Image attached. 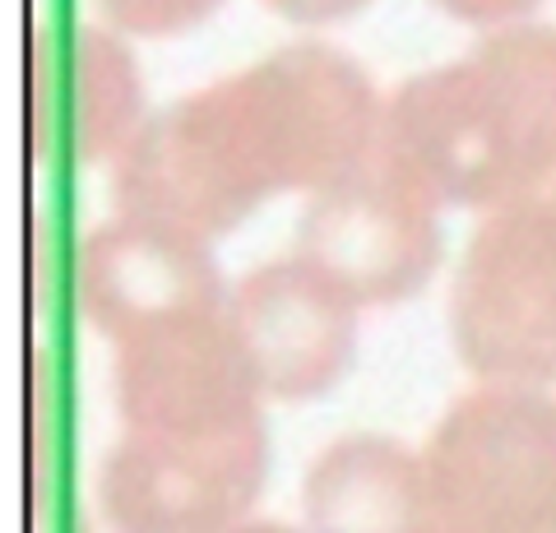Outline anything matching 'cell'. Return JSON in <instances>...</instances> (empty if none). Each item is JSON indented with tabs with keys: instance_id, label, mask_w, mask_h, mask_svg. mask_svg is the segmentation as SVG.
Segmentation results:
<instances>
[{
	"instance_id": "cell-1",
	"label": "cell",
	"mask_w": 556,
	"mask_h": 533,
	"mask_svg": "<svg viewBox=\"0 0 556 533\" xmlns=\"http://www.w3.org/2000/svg\"><path fill=\"white\" fill-rule=\"evenodd\" d=\"M386 102L325 42L278 47L251 71L149 116L112 163L116 214L200 242L228 237L283 191H325L380 149Z\"/></svg>"
},
{
	"instance_id": "cell-2",
	"label": "cell",
	"mask_w": 556,
	"mask_h": 533,
	"mask_svg": "<svg viewBox=\"0 0 556 533\" xmlns=\"http://www.w3.org/2000/svg\"><path fill=\"white\" fill-rule=\"evenodd\" d=\"M380 153L441 204L506 210L556 181V28L510 24L386 102Z\"/></svg>"
},
{
	"instance_id": "cell-3",
	"label": "cell",
	"mask_w": 556,
	"mask_h": 533,
	"mask_svg": "<svg viewBox=\"0 0 556 533\" xmlns=\"http://www.w3.org/2000/svg\"><path fill=\"white\" fill-rule=\"evenodd\" d=\"M431 524L450 533H556V399L482 381L422 450Z\"/></svg>"
},
{
	"instance_id": "cell-4",
	"label": "cell",
	"mask_w": 556,
	"mask_h": 533,
	"mask_svg": "<svg viewBox=\"0 0 556 533\" xmlns=\"http://www.w3.org/2000/svg\"><path fill=\"white\" fill-rule=\"evenodd\" d=\"M450 334L478 381H556V195L482 218L450 288Z\"/></svg>"
},
{
	"instance_id": "cell-5",
	"label": "cell",
	"mask_w": 556,
	"mask_h": 533,
	"mask_svg": "<svg viewBox=\"0 0 556 533\" xmlns=\"http://www.w3.org/2000/svg\"><path fill=\"white\" fill-rule=\"evenodd\" d=\"M441 251V204L417 191L380 149L311 195L302 214L298 255L357 306H394L422 292Z\"/></svg>"
},
{
	"instance_id": "cell-6",
	"label": "cell",
	"mask_w": 556,
	"mask_h": 533,
	"mask_svg": "<svg viewBox=\"0 0 556 533\" xmlns=\"http://www.w3.org/2000/svg\"><path fill=\"white\" fill-rule=\"evenodd\" d=\"M269 473L265 422L218 436L126 432L102 464L98 502L112 533H232Z\"/></svg>"
},
{
	"instance_id": "cell-7",
	"label": "cell",
	"mask_w": 556,
	"mask_h": 533,
	"mask_svg": "<svg viewBox=\"0 0 556 533\" xmlns=\"http://www.w3.org/2000/svg\"><path fill=\"white\" fill-rule=\"evenodd\" d=\"M265 394L228 325V312H200L116 343V408L126 432L218 436L260 427Z\"/></svg>"
},
{
	"instance_id": "cell-8",
	"label": "cell",
	"mask_w": 556,
	"mask_h": 533,
	"mask_svg": "<svg viewBox=\"0 0 556 533\" xmlns=\"http://www.w3.org/2000/svg\"><path fill=\"white\" fill-rule=\"evenodd\" d=\"M223 312L265 399H316L353 363L362 306L298 251L251 269Z\"/></svg>"
},
{
	"instance_id": "cell-9",
	"label": "cell",
	"mask_w": 556,
	"mask_h": 533,
	"mask_svg": "<svg viewBox=\"0 0 556 533\" xmlns=\"http://www.w3.org/2000/svg\"><path fill=\"white\" fill-rule=\"evenodd\" d=\"M75 302L79 316L112 343L228 306L208 242L135 214L98 223L79 242Z\"/></svg>"
},
{
	"instance_id": "cell-10",
	"label": "cell",
	"mask_w": 556,
	"mask_h": 533,
	"mask_svg": "<svg viewBox=\"0 0 556 533\" xmlns=\"http://www.w3.org/2000/svg\"><path fill=\"white\" fill-rule=\"evenodd\" d=\"M144 84L126 42L108 28H70L38 47L33 65V140L47 158L79 167L116 163L144 130Z\"/></svg>"
},
{
	"instance_id": "cell-11",
	"label": "cell",
	"mask_w": 556,
	"mask_h": 533,
	"mask_svg": "<svg viewBox=\"0 0 556 533\" xmlns=\"http://www.w3.org/2000/svg\"><path fill=\"white\" fill-rule=\"evenodd\" d=\"M311 533H427L431 496L422 455L390 436H343L306 473Z\"/></svg>"
},
{
	"instance_id": "cell-12",
	"label": "cell",
	"mask_w": 556,
	"mask_h": 533,
	"mask_svg": "<svg viewBox=\"0 0 556 533\" xmlns=\"http://www.w3.org/2000/svg\"><path fill=\"white\" fill-rule=\"evenodd\" d=\"M108 20L126 33H144V38H163V33H181L200 24L218 0H98Z\"/></svg>"
},
{
	"instance_id": "cell-13",
	"label": "cell",
	"mask_w": 556,
	"mask_h": 533,
	"mask_svg": "<svg viewBox=\"0 0 556 533\" xmlns=\"http://www.w3.org/2000/svg\"><path fill=\"white\" fill-rule=\"evenodd\" d=\"M450 14H459L468 24H492V28H510L525 14H533L543 0H437Z\"/></svg>"
},
{
	"instance_id": "cell-14",
	"label": "cell",
	"mask_w": 556,
	"mask_h": 533,
	"mask_svg": "<svg viewBox=\"0 0 556 533\" xmlns=\"http://www.w3.org/2000/svg\"><path fill=\"white\" fill-rule=\"evenodd\" d=\"M269 5L283 14V20H298V24H334L357 14L367 0H269Z\"/></svg>"
},
{
	"instance_id": "cell-15",
	"label": "cell",
	"mask_w": 556,
	"mask_h": 533,
	"mask_svg": "<svg viewBox=\"0 0 556 533\" xmlns=\"http://www.w3.org/2000/svg\"><path fill=\"white\" fill-rule=\"evenodd\" d=\"M232 533H311V529H306V524L292 529V524H274V520H247V524L232 529Z\"/></svg>"
},
{
	"instance_id": "cell-16",
	"label": "cell",
	"mask_w": 556,
	"mask_h": 533,
	"mask_svg": "<svg viewBox=\"0 0 556 533\" xmlns=\"http://www.w3.org/2000/svg\"><path fill=\"white\" fill-rule=\"evenodd\" d=\"M427 533H450V529H441V524H431V529H427Z\"/></svg>"
}]
</instances>
